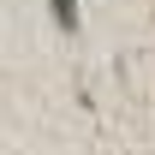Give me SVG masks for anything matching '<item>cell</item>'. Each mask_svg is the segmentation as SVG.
I'll list each match as a JSON object with an SVG mask.
<instances>
[{
  "label": "cell",
  "instance_id": "6da1fadb",
  "mask_svg": "<svg viewBox=\"0 0 155 155\" xmlns=\"http://www.w3.org/2000/svg\"><path fill=\"white\" fill-rule=\"evenodd\" d=\"M54 18H60V30H78V0H54Z\"/></svg>",
  "mask_w": 155,
  "mask_h": 155
}]
</instances>
